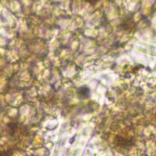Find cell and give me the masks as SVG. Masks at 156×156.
Instances as JSON below:
<instances>
[{
  "label": "cell",
  "instance_id": "1",
  "mask_svg": "<svg viewBox=\"0 0 156 156\" xmlns=\"http://www.w3.org/2000/svg\"><path fill=\"white\" fill-rule=\"evenodd\" d=\"M88 1H90V0H88ZM96 1H98V0H93V2H96Z\"/></svg>",
  "mask_w": 156,
  "mask_h": 156
}]
</instances>
